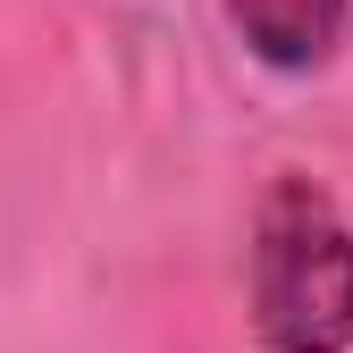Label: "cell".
<instances>
[{
  "label": "cell",
  "instance_id": "obj_1",
  "mask_svg": "<svg viewBox=\"0 0 353 353\" xmlns=\"http://www.w3.org/2000/svg\"><path fill=\"white\" fill-rule=\"evenodd\" d=\"M252 336L270 353L353 345V228L312 176H278L252 219Z\"/></svg>",
  "mask_w": 353,
  "mask_h": 353
},
{
  "label": "cell",
  "instance_id": "obj_2",
  "mask_svg": "<svg viewBox=\"0 0 353 353\" xmlns=\"http://www.w3.org/2000/svg\"><path fill=\"white\" fill-rule=\"evenodd\" d=\"M353 0H228V26L244 34V51L278 76H312L336 59Z\"/></svg>",
  "mask_w": 353,
  "mask_h": 353
}]
</instances>
